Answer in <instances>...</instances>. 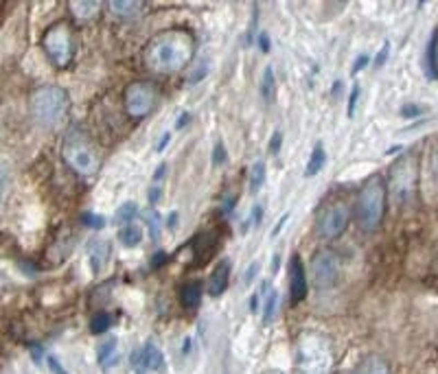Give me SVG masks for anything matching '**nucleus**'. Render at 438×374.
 Segmentation results:
<instances>
[{
    "instance_id": "1",
    "label": "nucleus",
    "mask_w": 438,
    "mask_h": 374,
    "mask_svg": "<svg viewBox=\"0 0 438 374\" xmlns=\"http://www.w3.org/2000/svg\"><path fill=\"white\" fill-rule=\"evenodd\" d=\"M195 37L186 29H167L156 33L143 51V64L149 73L169 77L193 62Z\"/></svg>"
},
{
    "instance_id": "2",
    "label": "nucleus",
    "mask_w": 438,
    "mask_h": 374,
    "mask_svg": "<svg viewBox=\"0 0 438 374\" xmlns=\"http://www.w3.org/2000/svg\"><path fill=\"white\" fill-rule=\"evenodd\" d=\"M333 346L322 332L307 330L296 341L298 374H333Z\"/></svg>"
},
{
    "instance_id": "3",
    "label": "nucleus",
    "mask_w": 438,
    "mask_h": 374,
    "mask_svg": "<svg viewBox=\"0 0 438 374\" xmlns=\"http://www.w3.org/2000/svg\"><path fill=\"white\" fill-rule=\"evenodd\" d=\"M29 107L37 125L46 130H58L66 123L68 112H71V99L60 86H40L31 94Z\"/></svg>"
},
{
    "instance_id": "4",
    "label": "nucleus",
    "mask_w": 438,
    "mask_h": 374,
    "mask_svg": "<svg viewBox=\"0 0 438 374\" xmlns=\"http://www.w3.org/2000/svg\"><path fill=\"white\" fill-rule=\"evenodd\" d=\"M386 199H388V190L379 175L371 177L360 188L355 215H358V224L364 232H375L381 226L383 215H386Z\"/></svg>"
},
{
    "instance_id": "5",
    "label": "nucleus",
    "mask_w": 438,
    "mask_h": 374,
    "mask_svg": "<svg viewBox=\"0 0 438 374\" xmlns=\"http://www.w3.org/2000/svg\"><path fill=\"white\" fill-rule=\"evenodd\" d=\"M42 48L53 66L68 68L75 57L77 51V39L75 29L71 22H55L42 35Z\"/></svg>"
},
{
    "instance_id": "6",
    "label": "nucleus",
    "mask_w": 438,
    "mask_h": 374,
    "mask_svg": "<svg viewBox=\"0 0 438 374\" xmlns=\"http://www.w3.org/2000/svg\"><path fill=\"white\" fill-rule=\"evenodd\" d=\"M62 158L81 177H90V175H94L99 171V158H97V154H94L92 145L77 132L71 134L64 141Z\"/></svg>"
},
{
    "instance_id": "7",
    "label": "nucleus",
    "mask_w": 438,
    "mask_h": 374,
    "mask_svg": "<svg viewBox=\"0 0 438 374\" xmlns=\"http://www.w3.org/2000/svg\"><path fill=\"white\" fill-rule=\"evenodd\" d=\"M158 103V88L152 81H132L123 92V105L132 118H145Z\"/></svg>"
},
{
    "instance_id": "8",
    "label": "nucleus",
    "mask_w": 438,
    "mask_h": 374,
    "mask_svg": "<svg viewBox=\"0 0 438 374\" xmlns=\"http://www.w3.org/2000/svg\"><path fill=\"white\" fill-rule=\"evenodd\" d=\"M414 186H417V162L412 156H403L390 169V193L399 204H405L414 197Z\"/></svg>"
},
{
    "instance_id": "9",
    "label": "nucleus",
    "mask_w": 438,
    "mask_h": 374,
    "mask_svg": "<svg viewBox=\"0 0 438 374\" xmlns=\"http://www.w3.org/2000/svg\"><path fill=\"white\" fill-rule=\"evenodd\" d=\"M349 206L344 202H331L320 208L316 217V234L320 239H338L349 226Z\"/></svg>"
},
{
    "instance_id": "10",
    "label": "nucleus",
    "mask_w": 438,
    "mask_h": 374,
    "mask_svg": "<svg viewBox=\"0 0 438 374\" xmlns=\"http://www.w3.org/2000/svg\"><path fill=\"white\" fill-rule=\"evenodd\" d=\"M340 256L333 249H320L309 262V278L316 289H331L340 278Z\"/></svg>"
},
{
    "instance_id": "11",
    "label": "nucleus",
    "mask_w": 438,
    "mask_h": 374,
    "mask_svg": "<svg viewBox=\"0 0 438 374\" xmlns=\"http://www.w3.org/2000/svg\"><path fill=\"white\" fill-rule=\"evenodd\" d=\"M290 298L292 304H300L307 298V271L298 254L290 258Z\"/></svg>"
},
{
    "instance_id": "12",
    "label": "nucleus",
    "mask_w": 438,
    "mask_h": 374,
    "mask_svg": "<svg viewBox=\"0 0 438 374\" xmlns=\"http://www.w3.org/2000/svg\"><path fill=\"white\" fill-rule=\"evenodd\" d=\"M228 285H230V260H219V265L209 276V283H207L209 294L213 298L222 296L224 291L228 289Z\"/></svg>"
},
{
    "instance_id": "13",
    "label": "nucleus",
    "mask_w": 438,
    "mask_h": 374,
    "mask_svg": "<svg viewBox=\"0 0 438 374\" xmlns=\"http://www.w3.org/2000/svg\"><path fill=\"white\" fill-rule=\"evenodd\" d=\"M68 7H71V13L77 22H92L97 20L101 13L99 0H71Z\"/></svg>"
},
{
    "instance_id": "14",
    "label": "nucleus",
    "mask_w": 438,
    "mask_h": 374,
    "mask_svg": "<svg viewBox=\"0 0 438 374\" xmlns=\"http://www.w3.org/2000/svg\"><path fill=\"white\" fill-rule=\"evenodd\" d=\"M110 11H112V16H116L119 20H132L141 13L143 9V3H139V0H112V3H107Z\"/></svg>"
},
{
    "instance_id": "15",
    "label": "nucleus",
    "mask_w": 438,
    "mask_h": 374,
    "mask_svg": "<svg viewBox=\"0 0 438 374\" xmlns=\"http://www.w3.org/2000/svg\"><path fill=\"white\" fill-rule=\"evenodd\" d=\"M141 355H143V364H145L147 372H158L164 368V357L154 341H147L141 348Z\"/></svg>"
},
{
    "instance_id": "16",
    "label": "nucleus",
    "mask_w": 438,
    "mask_h": 374,
    "mask_svg": "<svg viewBox=\"0 0 438 374\" xmlns=\"http://www.w3.org/2000/svg\"><path fill=\"white\" fill-rule=\"evenodd\" d=\"M97 359H99L101 368H105V370L116 364V337L101 339L99 348H97Z\"/></svg>"
},
{
    "instance_id": "17",
    "label": "nucleus",
    "mask_w": 438,
    "mask_h": 374,
    "mask_svg": "<svg viewBox=\"0 0 438 374\" xmlns=\"http://www.w3.org/2000/svg\"><path fill=\"white\" fill-rule=\"evenodd\" d=\"M326 164V151H324V145L322 143H316V147H313L311 156H309V162H307V169H305V177H316Z\"/></svg>"
},
{
    "instance_id": "18",
    "label": "nucleus",
    "mask_w": 438,
    "mask_h": 374,
    "mask_svg": "<svg viewBox=\"0 0 438 374\" xmlns=\"http://www.w3.org/2000/svg\"><path fill=\"white\" fill-rule=\"evenodd\" d=\"M143 241V228L139 224H128V226H121L119 230V243L123 247H136V245H141Z\"/></svg>"
},
{
    "instance_id": "19",
    "label": "nucleus",
    "mask_w": 438,
    "mask_h": 374,
    "mask_svg": "<svg viewBox=\"0 0 438 374\" xmlns=\"http://www.w3.org/2000/svg\"><path fill=\"white\" fill-rule=\"evenodd\" d=\"M355 374H390V366L383 362L381 357L371 355V357H366L364 362L358 366Z\"/></svg>"
},
{
    "instance_id": "20",
    "label": "nucleus",
    "mask_w": 438,
    "mask_h": 374,
    "mask_svg": "<svg viewBox=\"0 0 438 374\" xmlns=\"http://www.w3.org/2000/svg\"><path fill=\"white\" fill-rule=\"evenodd\" d=\"M259 294H261V300H263V307H261L263 309V322L268 324L274 317V311H277V291L270 287V283H263Z\"/></svg>"
},
{
    "instance_id": "21",
    "label": "nucleus",
    "mask_w": 438,
    "mask_h": 374,
    "mask_svg": "<svg viewBox=\"0 0 438 374\" xmlns=\"http://www.w3.org/2000/svg\"><path fill=\"white\" fill-rule=\"evenodd\" d=\"M180 300L186 309H195L200 300H202V285L200 283H186L182 287V294H180Z\"/></svg>"
},
{
    "instance_id": "22",
    "label": "nucleus",
    "mask_w": 438,
    "mask_h": 374,
    "mask_svg": "<svg viewBox=\"0 0 438 374\" xmlns=\"http://www.w3.org/2000/svg\"><path fill=\"white\" fill-rule=\"evenodd\" d=\"M265 175H268L265 162H263V160H256V162L252 164V169H250V193H252V195H256V193L263 188V184H265Z\"/></svg>"
},
{
    "instance_id": "23",
    "label": "nucleus",
    "mask_w": 438,
    "mask_h": 374,
    "mask_svg": "<svg viewBox=\"0 0 438 374\" xmlns=\"http://www.w3.org/2000/svg\"><path fill=\"white\" fill-rule=\"evenodd\" d=\"M428 75L432 79L438 77V31H434L428 44Z\"/></svg>"
},
{
    "instance_id": "24",
    "label": "nucleus",
    "mask_w": 438,
    "mask_h": 374,
    "mask_svg": "<svg viewBox=\"0 0 438 374\" xmlns=\"http://www.w3.org/2000/svg\"><path fill=\"white\" fill-rule=\"evenodd\" d=\"M136 215H139V206H136L134 202H128L114 213V221H116V224H121V226H128V224H134Z\"/></svg>"
},
{
    "instance_id": "25",
    "label": "nucleus",
    "mask_w": 438,
    "mask_h": 374,
    "mask_svg": "<svg viewBox=\"0 0 438 374\" xmlns=\"http://www.w3.org/2000/svg\"><path fill=\"white\" fill-rule=\"evenodd\" d=\"M112 326V315L107 311H97L92 315V322H90V330L94 335H103V332Z\"/></svg>"
},
{
    "instance_id": "26",
    "label": "nucleus",
    "mask_w": 438,
    "mask_h": 374,
    "mask_svg": "<svg viewBox=\"0 0 438 374\" xmlns=\"http://www.w3.org/2000/svg\"><path fill=\"white\" fill-rule=\"evenodd\" d=\"M274 90H277V81H274V71L272 66H265L263 77H261V96L270 103L274 99Z\"/></svg>"
},
{
    "instance_id": "27",
    "label": "nucleus",
    "mask_w": 438,
    "mask_h": 374,
    "mask_svg": "<svg viewBox=\"0 0 438 374\" xmlns=\"http://www.w3.org/2000/svg\"><path fill=\"white\" fill-rule=\"evenodd\" d=\"M428 171H430V182H432L434 190L438 193V145L432 149V154L428 158Z\"/></svg>"
},
{
    "instance_id": "28",
    "label": "nucleus",
    "mask_w": 438,
    "mask_h": 374,
    "mask_svg": "<svg viewBox=\"0 0 438 374\" xmlns=\"http://www.w3.org/2000/svg\"><path fill=\"white\" fill-rule=\"evenodd\" d=\"M81 224L92 228V230H101L105 226V219L101 215H92V213H84L81 215Z\"/></svg>"
},
{
    "instance_id": "29",
    "label": "nucleus",
    "mask_w": 438,
    "mask_h": 374,
    "mask_svg": "<svg viewBox=\"0 0 438 374\" xmlns=\"http://www.w3.org/2000/svg\"><path fill=\"white\" fill-rule=\"evenodd\" d=\"M226 160H228L226 147H224L222 141H219V143L213 147V164H215V166H222V164H226Z\"/></svg>"
},
{
    "instance_id": "30",
    "label": "nucleus",
    "mask_w": 438,
    "mask_h": 374,
    "mask_svg": "<svg viewBox=\"0 0 438 374\" xmlns=\"http://www.w3.org/2000/svg\"><path fill=\"white\" fill-rule=\"evenodd\" d=\"M130 366L134 368V374H145V364H143V355L141 350H134L132 357H130Z\"/></svg>"
},
{
    "instance_id": "31",
    "label": "nucleus",
    "mask_w": 438,
    "mask_h": 374,
    "mask_svg": "<svg viewBox=\"0 0 438 374\" xmlns=\"http://www.w3.org/2000/svg\"><path fill=\"white\" fill-rule=\"evenodd\" d=\"M281 145H283V132L277 130V132L272 134V138H270V154L277 156L279 151H281Z\"/></svg>"
},
{
    "instance_id": "32",
    "label": "nucleus",
    "mask_w": 438,
    "mask_h": 374,
    "mask_svg": "<svg viewBox=\"0 0 438 374\" xmlns=\"http://www.w3.org/2000/svg\"><path fill=\"white\" fill-rule=\"evenodd\" d=\"M207 73H209V64H207V62H204V64H198L195 71L189 75V83H198V81H202L204 77H207Z\"/></svg>"
},
{
    "instance_id": "33",
    "label": "nucleus",
    "mask_w": 438,
    "mask_h": 374,
    "mask_svg": "<svg viewBox=\"0 0 438 374\" xmlns=\"http://www.w3.org/2000/svg\"><path fill=\"white\" fill-rule=\"evenodd\" d=\"M147 226H149V232H152V237H154V239H158V228H160V215H158L156 211H152V213H149V217H147Z\"/></svg>"
},
{
    "instance_id": "34",
    "label": "nucleus",
    "mask_w": 438,
    "mask_h": 374,
    "mask_svg": "<svg viewBox=\"0 0 438 374\" xmlns=\"http://www.w3.org/2000/svg\"><path fill=\"white\" fill-rule=\"evenodd\" d=\"M160 195H162V184L154 182L152 186H149V193H147V197H149V204H158Z\"/></svg>"
},
{
    "instance_id": "35",
    "label": "nucleus",
    "mask_w": 438,
    "mask_h": 374,
    "mask_svg": "<svg viewBox=\"0 0 438 374\" xmlns=\"http://www.w3.org/2000/svg\"><path fill=\"white\" fill-rule=\"evenodd\" d=\"M368 60H371V57H368V55H360V57L358 60H355V64H353V68H351V75H358L360 71H364V68L368 66Z\"/></svg>"
},
{
    "instance_id": "36",
    "label": "nucleus",
    "mask_w": 438,
    "mask_h": 374,
    "mask_svg": "<svg viewBox=\"0 0 438 374\" xmlns=\"http://www.w3.org/2000/svg\"><path fill=\"white\" fill-rule=\"evenodd\" d=\"M388 53H390V44L386 42V44L381 46V51L377 53V57H375V68H381L383 64H386V60H388Z\"/></svg>"
},
{
    "instance_id": "37",
    "label": "nucleus",
    "mask_w": 438,
    "mask_h": 374,
    "mask_svg": "<svg viewBox=\"0 0 438 374\" xmlns=\"http://www.w3.org/2000/svg\"><path fill=\"white\" fill-rule=\"evenodd\" d=\"M358 99H360V86L355 83L353 90H351V99H349V116L355 114V103H358Z\"/></svg>"
},
{
    "instance_id": "38",
    "label": "nucleus",
    "mask_w": 438,
    "mask_h": 374,
    "mask_svg": "<svg viewBox=\"0 0 438 374\" xmlns=\"http://www.w3.org/2000/svg\"><path fill=\"white\" fill-rule=\"evenodd\" d=\"M49 368L53 370V374H68V370L55 357H49Z\"/></svg>"
},
{
    "instance_id": "39",
    "label": "nucleus",
    "mask_w": 438,
    "mask_h": 374,
    "mask_svg": "<svg viewBox=\"0 0 438 374\" xmlns=\"http://www.w3.org/2000/svg\"><path fill=\"white\" fill-rule=\"evenodd\" d=\"M261 307H263V304H261V294L256 291V294H252V298H250V311L259 313V311H261Z\"/></svg>"
},
{
    "instance_id": "40",
    "label": "nucleus",
    "mask_w": 438,
    "mask_h": 374,
    "mask_svg": "<svg viewBox=\"0 0 438 374\" xmlns=\"http://www.w3.org/2000/svg\"><path fill=\"white\" fill-rule=\"evenodd\" d=\"M261 217H263V206H261V204H256V206L252 208V219H250V221H252L254 226H259V224H261Z\"/></svg>"
},
{
    "instance_id": "41",
    "label": "nucleus",
    "mask_w": 438,
    "mask_h": 374,
    "mask_svg": "<svg viewBox=\"0 0 438 374\" xmlns=\"http://www.w3.org/2000/svg\"><path fill=\"white\" fill-rule=\"evenodd\" d=\"M169 141H171V134H162V136H160V141H158V145H156V151H158V154H162V151L167 149Z\"/></svg>"
},
{
    "instance_id": "42",
    "label": "nucleus",
    "mask_w": 438,
    "mask_h": 374,
    "mask_svg": "<svg viewBox=\"0 0 438 374\" xmlns=\"http://www.w3.org/2000/svg\"><path fill=\"white\" fill-rule=\"evenodd\" d=\"M189 121H191V114L189 112H182L180 116H177V121H175V130H182Z\"/></svg>"
},
{
    "instance_id": "43",
    "label": "nucleus",
    "mask_w": 438,
    "mask_h": 374,
    "mask_svg": "<svg viewBox=\"0 0 438 374\" xmlns=\"http://www.w3.org/2000/svg\"><path fill=\"white\" fill-rule=\"evenodd\" d=\"M259 46H261V51H263V53H270V39H268V35H265V33L259 35Z\"/></svg>"
},
{
    "instance_id": "44",
    "label": "nucleus",
    "mask_w": 438,
    "mask_h": 374,
    "mask_svg": "<svg viewBox=\"0 0 438 374\" xmlns=\"http://www.w3.org/2000/svg\"><path fill=\"white\" fill-rule=\"evenodd\" d=\"M164 260H167V254H164V252L156 254V256H154V260H152V267H154V269H156V267H160Z\"/></svg>"
},
{
    "instance_id": "45",
    "label": "nucleus",
    "mask_w": 438,
    "mask_h": 374,
    "mask_svg": "<svg viewBox=\"0 0 438 374\" xmlns=\"http://www.w3.org/2000/svg\"><path fill=\"white\" fill-rule=\"evenodd\" d=\"M164 173H167V164H160V166H158V171L154 173V182H158V184H160V179H162V175H164Z\"/></svg>"
},
{
    "instance_id": "46",
    "label": "nucleus",
    "mask_w": 438,
    "mask_h": 374,
    "mask_svg": "<svg viewBox=\"0 0 438 374\" xmlns=\"http://www.w3.org/2000/svg\"><path fill=\"white\" fill-rule=\"evenodd\" d=\"M256 271H259V262H252L248 276H245V283H250V280H252V276H256Z\"/></svg>"
},
{
    "instance_id": "47",
    "label": "nucleus",
    "mask_w": 438,
    "mask_h": 374,
    "mask_svg": "<svg viewBox=\"0 0 438 374\" xmlns=\"http://www.w3.org/2000/svg\"><path fill=\"white\" fill-rule=\"evenodd\" d=\"M175 217H177L175 213H171V215H169V226H171V228L175 226Z\"/></svg>"
}]
</instances>
